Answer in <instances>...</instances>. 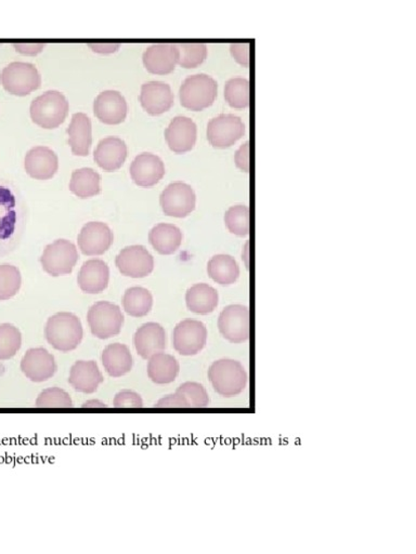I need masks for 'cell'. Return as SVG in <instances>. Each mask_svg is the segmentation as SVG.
I'll return each mask as SVG.
<instances>
[{
  "mask_svg": "<svg viewBox=\"0 0 416 554\" xmlns=\"http://www.w3.org/2000/svg\"><path fill=\"white\" fill-rule=\"evenodd\" d=\"M45 337L53 349L71 352L81 345L84 330L80 318L70 312H59L49 317L45 327Z\"/></svg>",
  "mask_w": 416,
  "mask_h": 554,
  "instance_id": "cell-1",
  "label": "cell"
},
{
  "mask_svg": "<svg viewBox=\"0 0 416 554\" xmlns=\"http://www.w3.org/2000/svg\"><path fill=\"white\" fill-rule=\"evenodd\" d=\"M70 103L62 92L49 90L34 99L29 114L34 124L43 129H56L66 121Z\"/></svg>",
  "mask_w": 416,
  "mask_h": 554,
  "instance_id": "cell-2",
  "label": "cell"
},
{
  "mask_svg": "<svg viewBox=\"0 0 416 554\" xmlns=\"http://www.w3.org/2000/svg\"><path fill=\"white\" fill-rule=\"evenodd\" d=\"M208 379L218 394L233 397L241 394L246 390L248 374L241 363L232 359H223L210 365Z\"/></svg>",
  "mask_w": 416,
  "mask_h": 554,
  "instance_id": "cell-3",
  "label": "cell"
},
{
  "mask_svg": "<svg viewBox=\"0 0 416 554\" xmlns=\"http://www.w3.org/2000/svg\"><path fill=\"white\" fill-rule=\"evenodd\" d=\"M217 96L218 83L208 74L188 76L179 90L180 105L192 112L208 109L216 101Z\"/></svg>",
  "mask_w": 416,
  "mask_h": 554,
  "instance_id": "cell-4",
  "label": "cell"
},
{
  "mask_svg": "<svg viewBox=\"0 0 416 554\" xmlns=\"http://www.w3.org/2000/svg\"><path fill=\"white\" fill-rule=\"evenodd\" d=\"M0 83L10 95L27 97L41 88L42 75L32 63L13 61L3 68Z\"/></svg>",
  "mask_w": 416,
  "mask_h": 554,
  "instance_id": "cell-5",
  "label": "cell"
},
{
  "mask_svg": "<svg viewBox=\"0 0 416 554\" xmlns=\"http://www.w3.org/2000/svg\"><path fill=\"white\" fill-rule=\"evenodd\" d=\"M124 321L125 317L121 308L107 301L95 303L87 315L88 325L92 335L102 340L119 335Z\"/></svg>",
  "mask_w": 416,
  "mask_h": 554,
  "instance_id": "cell-6",
  "label": "cell"
},
{
  "mask_svg": "<svg viewBox=\"0 0 416 554\" xmlns=\"http://www.w3.org/2000/svg\"><path fill=\"white\" fill-rule=\"evenodd\" d=\"M77 261V248L67 239H58L48 245L41 257L43 271L53 277L71 274Z\"/></svg>",
  "mask_w": 416,
  "mask_h": 554,
  "instance_id": "cell-7",
  "label": "cell"
},
{
  "mask_svg": "<svg viewBox=\"0 0 416 554\" xmlns=\"http://www.w3.org/2000/svg\"><path fill=\"white\" fill-rule=\"evenodd\" d=\"M207 342L208 330L202 322L187 318L175 327L173 346L180 355H197L207 346Z\"/></svg>",
  "mask_w": 416,
  "mask_h": 554,
  "instance_id": "cell-8",
  "label": "cell"
},
{
  "mask_svg": "<svg viewBox=\"0 0 416 554\" xmlns=\"http://www.w3.org/2000/svg\"><path fill=\"white\" fill-rule=\"evenodd\" d=\"M244 134L246 125L233 114H220L208 122V140L216 149L230 148L242 139Z\"/></svg>",
  "mask_w": 416,
  "mask_h": 554,
  "instance_id": "cell-9",
  "label": "cell"
},
{
  "mask_svg": "<svg viewBox=\"0 0 416 554\" xmlns=\"http://www.w3.org/2000/svg\"><path fill=\"white\" fill-rule=\"evenodd\" d=\"M160 204L169 217L185 218L194 212L197 196L189 184L174 183L161 192Z\"/></svg>",
  "mask_w": 416,
  "mask_h": 554,
  "instance_id": "cell-10",
  "label": "cell"
},
{
  "mask_svg": "<svg viewBox=\"0 0 416 554\" xmlns=\"http://www.w3.org/2000/svg\"><path fill=\"white\" fill-rule=\"evenodd\" d=\"M218 330L224 339L243 343L249 339V310L242 305L224 308L218 318Z\"/></svg>",
  "mask_w": 416,
  "mask_h": 554,
  "instance_id": "cell-11",
  "label": "cell"
},
{
  "mask_svg": "<svg viewBox=\"0 0 416 554\" xmlns=\"http://www.w3.org/2000/svg\"><path fill=\"white\" fill-rule=\"evenodd\" d=\"M179 49L175 43H153L145 49L142 63L152 75H169L179 63Z\"/></svg>",
  "mask_w": 416,
  "mask_h": 554,
  "instance_id": "cell-12",
  "label": "cell"
},
{
  "mask_svg": "<svg viewBox=\"0 0 416 554\" xmlns=\"http://www.w3.org/2000/svg\"><path fill=\"white\" fill-rule=\"evenodd\" d=\"M115 264L124 277L144 278L149 277L154 269V259L144 246L126 247L116 257Z\"/></svg>",
  "mask_w": 416,
  "mask_h": 554,
  "instance_id": "cell-13",
  "label": "cell"
},
{
  "mask_svg": "<svg viewBox=\"0 0 416 554\" xmlns=\"http://www.w3.org/2000/svg\"><path fill=\"white\" fill-rule=\"evenodd\" d=\"M58 370L55 356L45 347H32L21 361L24 376L33 382H43L52 378Z\"/></svg>",
  "mask_w": 416,
  "mask_h": 554,
  "instance_id": "cell-14",
  "label": "cell"
},
{
  "mask_svg": "<svg viewBox=\"0 0 416 554\" xmlns=\"http://www.w3.org/2000/svg\"><path fill=\"white\" fill-rule=\"evenodd\" d=\"M139 102L149 115L160 116L173 107L175 96L169 83L148 82L141 86Z\"/></svg>",
  "mask_w": 416,
  "mask_h": 554,
  "instance_id": "cell-15",
  "label": "cell"
},
{
  "mask_svg": "<svg viewBox=\"0 0 416 554\" xmlns=\"http://www.w3.org/2000/svg\"><path fill=\"white\" fill-rule=\"evenodd\" d=\"M114 240V232L106 223L90 222L81 230L77 243L86 256H101L110 249Z\"/></svg>",
  "mask_w": 416,
  "mask_h": 554,
  "instance_id": "cell-16",
  "label": "cell"
},
{
  "mask_svg": "<svg viewBox=\"0 0 416 554\" xmlns=\"http://www.w3.org/2000/svg\"><path fill=\"white\" fill-rule=\"evenodd\" d=\"M197 124L189 117H175L165 130L166 142L176 154L188 153L197 144Z\"/></svg>",
  "mask_w": 416,
  "mask_h": 554,
  "instance_id": "cell-17",
  "label": "cell"
},
{
  "mask_svg": "<svg viewBox=\"0 0 416 554\" xmlns=\"http://www.w3.org/2000/svg\"><path fill=\"white\" fill-rule=\"evenodd\" d=\"M94 114L106 125H120L125 121L129 114V105L121 92L106 90L96 98Z\"/></svg>",
  "mask_w": 416,
  "mask_h": 554,
  "instance_id": "cell-18",
  "label": "cell"
},
{
  "mask_svg": "<svg viewBox=\"0 0 416 554\" xmlns=\"http://www.w3.org/2000/svg\"><path fill=\"white\" fill-rule=\"evenodd\" d=\"M130 176L140 188H152L165 176V165L159 156L142 153L130 165Z\"/></svg>",
  "mask_w": 416,
  "mask_h": 554,
  "instance_id": "cell-19",
  "label": "cell"
},
{
  "mask_svg": "<svg viewBox=\"0 0 416 554\" xmlns=\"http://www.w3.org/2000/svg\"><path fill=\"white\" fill-rule=\"evenodd\" d=\"M134 346L144 360H149L156 353L164 352L168 347L164 327L153 322L144 324L135 333Z\"/></svg>",
  "mask_w": 416,
  "mask_h": 554,
  "instance_id": "cell-20",
  "label": "cell"
},
{
  "mask_svg": "<svg viewBox=\"0 0 416 554\" xmlns=\"http://www.w3.org/2000/svg\"><path fill=\"white\" fill-rule=\"evenodd\" d=\"M24 168L33 179H51L59 169L58 156L47 146H35L27 152L26 160H24Z\"/></svg>",
  "mask_w": 416,
  "mask_h": 554,
  "instance_id": "cell-21",
  "label": "cell"
},
{
  "mask_svg": "<svg viewBox=\"0 0 416 554\" xmlns=\"http://www.w3.org/2000/svg\"><path fill=\"white\" fill-rule=\"evenodd\" d=\"M129 151L125 142L116 137H109L99 142L94 152L98 166L106 173H114L125 164Z\"/></svg>",
  "mask_w": 416,
  "mask_h": 554,
  "instance_id": "cell-22",
  "label": "cell"
},
{
  "mask_svg": "<svg viewBox=\"0 0 416 554\" xmlns=\"http://www.w3.org/2000/svg\"><path fill=\"white\" fill-rule=\"evenodd\" d=\"M77 281L82 292L97 295L109 285L110 269L100 259L88 260L82 264Z\"/></svg>",
  "mask_w": 416,
  "mask_h": 554,
  "instance_id": "cell-23",
  "label": "cell"
},
{
  "mask_svg": "<svg viewBox=\"0 0 416 554\" xmlns=\"http://www.w3.org/2000/svg\"><path fill=\"white\" fill-rule=\"evenodd\" d=\"M104 381V375L95 361H77L68 376V384L85 394H95Z\"/></svg>",
  "mask_w": 416,
  "mask_h": 554,
  "instance_id": "cell-24",
  "label": "cell"
},
{
  "mask_svg": "<svg viewBox=\"0 0 416 554\" xmlns=\"http://www.w3.org/2000/svg\"><path fill=\"white\" fill-rule=\"evenodd\" d=\"M67 132L72 153L82 158L90 155L92 144V127L91 121L85 113H75L72 116L71 124Z\"/></svg>",
  "mask_w": 416,
  "mask_h": 554,
  "instance_id": "cell-25",
  "label": "cell"
},
{
  "mask_svg": "<svg viewBox=\"0 0 416 554\" xmlns=\"http://www.w3.org/2000/svg\"><path fill=\"white\" fill-rule=\"evenodd\" d=\"M106 371L114 378H120L133 370L134 359L130 347L122 343H111L101 356Z\"/></svg>",
  "mask_w": 416,
  "mask_h": 554,
  "instance_id": "cell-26",
  "label": "cell"
},
{
  "mask_svg": "<svg viewBox=\"0 0 416 554\" xmlns=\"http://www.w3.org/2000/svg\"><path fill=\"white\" fill-rule=\"evenodd\" d=\"M18 224L17 199L12 190L0 184V246L16 234Z\"/></svg>",
  "mask_w": 416,
  "mask_h": 554,
  "instance_id": "cell-27",
  "label": "cell"
},
{
  "mask_svg": "<svg viewBox=\"0 0 416 554\" xmlns=\"http://www.w3.org/2000/svg\"><path fill=\"white\" fill-rule=\"evenodd\" d=\"M146 371L154 384L169 385L177 378L180 365L175 356L160 352L150 357Z\"/></svg>",
  "mask_w": 416,
  "mask_h": 554,
  "instance_id": "cell-28",
  "label": "cell"
},
{
  "mask_svg": "<svg viewBox=\"0 0 416 554\" xmlns=\"http://www.w3.org/2000/svg\"><path fill=\"white\" fill-rule=\"evenodd\" d=\"M219 296L216 289L208 284H197L185 293V303L195 315L208 316L216 310Z\"/></svg>",
  "mask_w": 416,
  "mask_h": 554,
  "instance_id": "cell-29",
  "label": "cell"
},
{
  "mask_svg": "<svg viewBox=\"0 0 416 554\" xmlns=\"http://www.w3.org/2000/svg\"><path fill=\"white\" fill-rule=\"evenodd\" d=\"M151 246L164 256L177 252L183 243V232L178 227L169 223H160L149 234Z\"/></svg>",
  "mask_w": 416,
  "mask_h": 554,
  "instance_id": "cell-30",
  "label": "cell"
},
{
  "mask_svg": "<svg viewBox=\"0 0 416 554\" xmlns=\"http://www.w3.org/2000/svg\"><path fill=\"white\" fill-rule=\"evenodd\" d=\"M208 277L220 285H232L239 277V264L229 254H217L208 264Z\"/></svg>",
  "mask_w": 416,
  "mask_h": 554,
  "instance_id": "cell-31",
  "label": "cell"
},
{
  "mask_svg": "<svg viewBox=\"0 0 416 554\" xmlns=\"http://www.w3.org/2000/svg\"><path fill=\"white\" fill-rule=\"evenodd\" d=\"M100 181V175L94 169H77L72 174L70 191L82 199L94 198L101 192Z\"/></svg>",
  "mask_w": 416,
  "mask_h": 554,
  "instance_id": "cell-32",
  "label": "cell"
},
{
  "mask_svg": "<svg viewBox=\"0 0 416 554\" xmlns=\"http://www.w3.org/2000/svg\"><path fill=\"white\" fill-rule=\"evenodd\" d=\"M123 307L127 315L133 317L148 316L153 307V297L148 289L131 287L127 289L123 298Z\"/></svg>",
  "mask_w": 416,
  "mask_h": 554,
  "instance_id": "cell-33",
  "label": "cell"
},
{
  "mask_svg": "<svg viewBox=\"0 0 416 554\" xmlns=\"http://www.w3.org/2000/svg\"><path fill=\"white\" fill-rule=\"evenodd\" d=\"M224 100L236 110H246L251 102V85L246 77L230 78L224 85Z\"/></svg>",
  "mask_w": 416,
  "mask_h": 554,
  "instance_id": "cell-34",
  "label": "cell"
},
{
  "mask_svg": "<svg viewBox=\"0 0 416 554\" xmlns=\"http://www.w3.org/2000/svg\"><path fill=\"white\" fill-rule=\"evenodd\" d=\"M180 58L178 66L193 70L203 65L208 57V48L203 43H177Z\"/></svg>",
  "mask_w": 416,
  "mask_h": 554,
  "instance_id": "cell-35",
  "label": "cell"
},
{
  "mask_svg": "<svg viewBox=\"0 0 416 554\" xmlns=\"http://www.w3.org/2000/svg\"><path fill=\"white\" fill-rule=\"evenodd\" d=\"M22 346L21 332L12 324L0 325V361L12 359Z\"/></svg>",
  "mask_w": 416,
  "mask_h": 554,
  "instance_id": "cell-36",
  "label": "cell"
},
{
  "mask_svg": "<svg viewBox=\"0 0 416 554\" xmlns=\"http://www.w3.org/2000/svg\"><path fill=\"white\" fill-rule=\"evenodd\" d=\"M224 223L230 233L247 237L249 233V208L246 205L232 206L224 215Z\"/></svg>",
  "mask_w": 416,
  "mask_h": 554,
  "instance_id": "cell-37",
  "label": "cell"
},
{
  "mask_svg": "<svg viewBox=\"0 0 416 554\" xmlns=\"http://www.w3.org/2000/svg\"><path fill=\"white\" fill-rule=\"evenodd\" d=\"M22 277L19 269L12 264L0 266V300H8L21 288Z\"/></svg>",
  "mask_w": 416,
  "mask_h": 554,
  "instance_id": "cell-38",
  "label": "cell"
},
{
  "mask_svg": "<svg viewBox=\"0 0 416 554\" xmlns=\"http://www.w3.org/2000/svg\"><path fill=\"white\" fill-rule=\"evenodd\" d=\"M35 405L37 409H72L73 401L67 391L52 386L38 395Z\"/></svg>",
  "mask_w": 416,
  "mask_h": 554,
  "instance_id": "cell-39",
  "label": "cell"
},
{
  "mask_svg": "<svg viewBox=\"0 0 416 554\" xmlns=\"http://www.w3.org/2000/svg\"><path fill=\"white\" fill-rule=\"evenodd\" d=\"M177 392L184 394L189 402L191 409H205L209 404V396L207 389L198 382L188 381L180 385Z\"/></svg>",
  "mask_w": 416,
  "mask_h": 554,
  "instance_id": "cell-40",
  "label": "cell"
},
{
  "mask_svg": "<svg viewBox=\"0 0 416 554\" xmlns=\"http://www.w3.org/2000/svg\"><path fill=\"white\" fill-rule=\"evenodd\" d=\"M114 406L115 409H142L144 400L135 391L123 390L115 395Z\"/></svg>",
  "mask_w": 416,
  "mask_h": 554,
  "instance_id": "cell-41",
  "label": "cell"
},
{
  "mask_svg": "<svg viewBox=\"0 0 416 554\" xmlns=\"http://www.w3.org/2000/svg\"><path fill=\"white\" fill-rule=\"evenodd\" d=\"M230 53L238 65L248 67L251 63V46L248 43H234L230 45Z\"/></svg>",
  "mask_w": 416,
  "mask_h": 554,
  "instance_id": "cell-42",
  "label": "cell"
},
{
  "mask_svg": "<svg viewBox=\"0 0 416 554\" xmlns=\"http://www.w3.org/2000/svg\"><path fill=\"white\" fill-rule=\"evenodd\" d=\"M158 409H190L187 399L176 391V394L165 395L155 404Z\"/></svg>",
  "mask_w": 416,
  "mask_h": 554,
  "instance_id": "cell-43",
  "label": "cell"
},
{
  "mask_svg": "<svg viewBox=\"0 0 416 554\" xmlns=\"http://www.w3.org/2000/svg\"><path fill=\"white\" fill-rule=\"evenodd\" d=\"M14 51H16L19 55L26 56V57H36L41 55L43 49L46 48L45 43H13Z\"/></svg>",
  "mask_w": 416,
  "mask_h": 554,
  "instance_id": "cell-44",
  "label": "cell"
},
{
  "mask_svg": "<svg viewBox=\"0 0 416 554\" xmlns=\"http://www.w3.org/2000/svg\"><path fill=\"white\" fill-rule=\"evenodd\" d=\"M234 161L236 166L243 173H248L249 171V142H246L241 148H239L234 156Z\"/></svg>",
  "mask_w": 416,
  "mask_h": 554,
  "instance_id": "cell-45",
  "label": "cell"
},
{
  "mask_svg": "<svg viewBox=\"0 0 416 554\" xmlns=\"http://www.w3.org/2000/svg\"><path fill=\"white\" fill-rule=\"evenodd\" d=\"M88 47L98 55H112L119 51L121 43H88Z\"/></svg>",
  "mask_w": 416,
  "mask_h": 554,
  "instance_id": "cell-46",
  "label": "cell"
},
{
  "mask_svg": "<svg viewBox=\"0 0 416 554\" xmlns=\"http://www.w3.org/2000/svg\"><path fill=\"white\" fill-rule=\"evenodd\" d=\"M82 409H106V404L102 403L101 401L98 400H90L85 402L84 404L82 405Z\"/></svg>",
  "mask_w": 416,
  "mask_h": 554,
  "instance_id": "cell-47",
  "label": "cell"
},
{
  "mask_svg": "<svg viewBox=\"0 0 416 554\" xmlns=\"http://www.w3.org/2000/svg\"><path fill=\"white\" fill-rule=\"evenodd\" d=\"M248 245L249 243L247 242L246 245V248H244V252H243V259L244 261H246L247 267L248 268V254H249V248H248Z\"/></svg>",
  "mask_w": 416,
  "mask_h": 554,
  "instance_id": "cell-48",
  "label": "cell"
}]
</instances>
